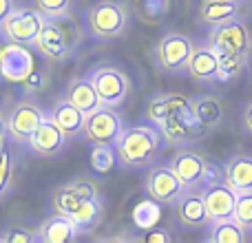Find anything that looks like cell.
Instances as JSON below:
<instances>
[{"mask_svg":"<svg viewBox=\"0 0 252 243\" xmlns=\"http://www.w3.org/2000/svg\"><path fill=\"white\" fill-rule=\"evenodd\" d=\"M161 137L157 126H130L124 128L120 139L115 142L120 164L126 168H146L157 157L161 148Z\"/></svg>","mask_w":252,"mask_h":243,"instance_id":"1","label":"cell"},{"mask_svg":"<svg viewBox=\"0 0 252 243\" xmlns=\"http://www.w3.org/2000/svg\"><path fill=\"white\" fill-rule=\"evenodd\" d=\"M80 42V29L71 16L47 18L42 25L38 40L33 47L44 58L53 62H64L75 53V47Z\"/></svg>","mask_w":252,"mask_h":243,"instance_id":"2","label":"cell"},{"mask_svg":"<svg viewBox=\"0 0 252 243\" xmlns=\"http://www.w3.org/2000/svg\"><path fill=\"white\" fill-rule=\"evenodd\" d=\"M87 25L97 40H115L128 27V9L115 0H100L89 9Z\"/></svg>","mask_w":252,"mask_h":243,"instance_id":"3","label":"cell"},{"mask_svg":"<svg viewBox=\"0 0 252 243\" xmlns=\"http://www.w3.org/2000/svg\"><path fill=\"white\" fill-rule=\"evenodd\" d=\"M91 82L95 84L97 95H100L104 106H122L124 100L128 97L130 91V80L120 66L113 64H97L95 69L89 73Z\"/></svg>","mask_w":252,"mask_h":243,"instance_id":"4","label":"cell"},{"mask_svg":"<svg viewBox=\"0 0 252 243\" xmlns=\"http://www.w3.org/2000/svg\"><path fill=\"white\" fill-rule=\"evenodd\" d=\"M47 20L42 11L38 7H22V9H13L7 16V20L2 22L0 31L7 35V40L11 42H20V44H29L33 47L35 40H38L40 31H42V25Z\"/></svg>","mask_w":252,"mask_h":243,"instance_id":"5","label":"cell"},{"mask_svg":"<svg viewBox=\"0 0 252 243\" xmlns=\"http://www.w3.org/2000/svg\"><path fill=\"white\" fill-rule=\"evenodd\" d=\"M192 51H195V44L184 33H166L155 47L157 62L168 73H188Z\"/></svg>","mask_w":252,"mask_h":243,"instance_id":"6","label":"cell"},{"mask_svg":"<svg viewBox=\"0 0 252 243\" xmlns=\"http://www.w3.org/2000/svg\"><path fill=\"white\" fill-rule=\"evenodd\" d=\"M157 128H159L164 142L173 144V146H186V144H192V142H197V139H201L204 133H208V130L197 122L195 113H192V106L175 111V113L168 115Z\"/></svg>","mask_w":252,"mask_h":243,"instance_id":"7","label":"cell"},{"mask_svg":"<svg viewBox=\"0 0 252 243\" xmlns=\"http://www.w3.org/2000/svg\"><path fill=\"white\" fill-rule=\"evenodd\" d=\"M124 130V122L115 106H104L95 109L87 115V126H84V139L89 144H113L120 139Z\"/></svg>","mask_w":252,"mask_h":243,"instance_id":"8","label":"cell"},{"mask_svg":"<svg viewBox=\"0 0 252 243\" xmlns=\"http://www.w3.org/2000/svg\"><path fill=\"white\" fill-rule=\"evenodd\" d=\"M188 188L184 186V182L177 177V173L173 170V166H155L148 170L146 175V192L148 197L157 199L159 204H170L175 206V201L186 192Z\"/></svg>","mask_w":252,"mask_h":243,"instance_id":"9","label":"cell"},{"mask_svg":"<svg viewBox=\"0 0 252 243\" xmlns=\"http://www.w3.org/2000/svg\"><path fill=\"white\" fill-rule=\"evenodd\" d=\"M2 78L13 84H25L35 71V60L29 44L11 42L9 40L2 49Z\"/></svg>","mask_w":252,"mask_h":243,"instance_id":"10","label":"cell"},{"mask_svg":"<svg viewBox=\"0 0 252 243\" xmlns=\"http://www.w3.org/2000/svg\"><path fill=\"white\" fill-rule=\"evenodd\" d=\"M210 44L217 53H232V56H246L250 53V31L244 22L235 20L223 22L215 27L210 33Z\"/></svg>","mask_w":252,"mask_h":243,"instance_id":"11","label":"cell"},{"mask_svg":"<svg viewBox=\"0 0 252 243\" xmlns=\"http://www.w3.org/2000/svg\"><path fill=\"white\" fill-rule=\"evenodd\" d=\"M44 120H47V113L38 104H33V102H20L7 118L9 137L13 142H29L35 135V130L42 126Z\"/></svg>","mask_w":252,"mask_h":243,"instance_id":"12","label":"cell"},{"mask_svg":"<svg viewBox=\"0 0 252 243\" xmlns=\"http://www.w3.org/2000/svg\"><path fill=\"white\" fill-rule=\"evenodd\" d=\"M201 195H204L206 208H208V214H210V221L235 217L237 197H239V192H237L235 188L228 186L226 182L208 183V186L201 188Z\"/></svg>","mask_w":252,"mask_h":243,"instance_id":"13","label":"cell"},{"mask_svg":"<svg viewBox=\"0 0 252 243\" xmlns=\"http://www.w3.org/2000/svg\"><path fill=\"white\" fill-rule=\"evenodd\" d=\"M170 166L177 173V177L184 182V186L188 190L195 188H204L206 183V173H208V161L192 151H179L177 155H173Z\"/></svg>","mask_w":252,"mask_h":243,"instance_id":"14","label":"cell"},{"mask_svg":"<svg viewBox=\"0 0 252 243\" xmlns=\"http://www.w3.org/2000/svg\"><path fill=\"white\" fill-rule=\"evenodd\" d=\"M175 214L177 221L184 228H206L210 226V214L206 208L204 195L199 188L195 190H186L177 201H175Z\"/></svg>","mask_w":252,"mask_h":243,"instance_id":"15","label":"cell"},{"mask_svg":"<svg viewBox=\"0 0 252 243\" xmlns=\"http://www.w3.org/2000/svg\"><path fill=\"white\" fill-rule=\"evenodd\" d=\"M95 195H100V192L91 179H75V182H69L53 190V208H56V213L71 214L82 201Z\"/></svg>","mask_w":252,"mask_h":243,"instance_id":"16","label":"cell"},{"mask_svg":"<svg viewBox=\"0 0 252 243\" xmlns=\"http://www.w3.org/2000/svg\"><path fill=\"white\" fill-rule=\"evenodd\" d=\"M66 137H69V135L51 120V115H47L42 126H40L33 137L29 139V146L38 157H56L58 152L64 148Z\"/></svg>","mask_w":252,"mask_h":243,"instance_id":"17","label":"cell"},{"mask_svg":"<svg viewBox=\"0 0 252 243\" xmlns=\"http://www.w3.org/2000/svg\"><path fill=\"white\" fill-rule=\"evenodd\" d=\"M80 235V228L69 214L56 213L47 217L38 228V241L42 243H69Z\"/></svg>","mask_w":252,"mask_h":243,"instance_id":"18","label":"cell"},{"mask_svg":"<svg viewBox=\"0 0 252 243\" xmlns=\"http://www.w3.org/2000/svg\"><path fill=\"white\" fill-rule=\"evenodd\" d=\"M188 73L197 82H215L219 80V58L213 44H201L195 47L192 58L188 62Z\"/></svg>","mask_w":252,"mask_h":243,"instance_id":"19","label":"cell"},{"mask_svg":"<svg viewBox=\"0 0 252 243\" xmlns=\"http://www.w3.org/2000/svg\"><path fill=\"white\" fill-rule=\"evenodd\" d=\"M188 106H192V97L182 95V93H159V95H153L151 102H148L146 118L153 126H159L175 111L188 109Z\"/></svg>","mask_w":252,"mask_h":243,"instance_id":"20","label":"cell"},{"mask_svg":"<svg viewBox=\"0 0 252 243\" xmlns=\"http://www.w3.org/2000/svg\"><path fill=\"white\" fill-rule=\"evenodd\" d=\"M51 120L64 130L69 137H78L84 135V126H87V113L80 111L73 102H69L66 97L58 100L51 109Z\"/></svg>","mask_w":252,"mask_h":243,"instance_id":"21","label":"cell"},{"mask_svg":"<svg viewBox=\"0 0 252 243\" xmlns=\"http://www.w3.org/2000/svg\"><path fill=\"white\" fill-rule=\"evenodd\" d=\"M64 97L69 102H73V104L78 106L80 111H84L87 115L102 106V100H100V95H97V89H95V84L91 82L89 75L71 80V82L66 84Z\"/></svg>","mask_w":252,"mask_h":243,"instance_id":"22","label":"cell"},{"mask_svg":"<svg viewBox=\"0 0 252 243\" xmlns=\"http://www.w3.org/2000/svg\"><path fill=\"white\" fill-rule=\"evenodd\" d=\"M223 182L237 192H252V155H232L223 168Z\"/></svg>","mask_w":252,"mask_h":243,"instance_id":"23","label":"cell"},{"mask_svg":"<svg viewBox=\"0 0 252 243\" xmlns=\"http://www.w3.org/2000/svg\"><path fill=\"white\" fill-rule=\"evenodd\" d=\"M239 16V0H201L199 20L208 27H219Z\"/></svg>","mask_w":252,"mask_h":243,"instance_id":"24","label":"cell"},{"mask_svg":"<svg viewBox=\"0 0 252 243\" xmlns=\"http://www.w3.org/2000/svg\"><path fill=\"white\" fill-rule=\"evenodd\" d=\"M192 113H195L197 122H199L206 130H213L223 118L221 100H219L217 95H210V93L192 95Z\"/></svg>","mask_w":252,"mask_h":243,"instance_id":"25","label":"cell"},{"mask_svg":"<svg viewBox=\"0 0 252 243\" xmlns=\"http://www.w3.org/2000/svg\"><path fill=\"white\" fill-rule=\"evenodd\" d=\"M69 217L78 223L80 235H84V232H93L97 226H102V221H104V204H102L100 195L82 201Z\"/></svg>","mask_w":252,"mask_h":243,"instance_id":"26","label":"cell"},{"mask_svg":"<svg viewBox=\"0 0 252 243\" xmlns=\"http://www.w3.org/2000/svg\"><path fill=\"white\" fill-rule=\"evenodd\" d=\"M208 239L213 243H244L246 241V228L241 226L235 217L210 221Z\"/></svg>","mask_w":252,"mask_h":243,"instance_id":"27","label":"cell"},{"mask_svg":"<svg viewBox=\"0 0 252 243\" xmlns=\"http://www.w3.org/2000/svg\"><path fill=\"white\" fill-rule=\"evenodd\" d=\"M130 219H133V226L137 230H148V228H155L161 219V208L157 199H144L139 204H135L133 213H130Z\"/></svg>","mask_w":252,"mask_h":243,"instance_id":"28","label":"cell"},{"mask_svg":"<svg viewBox=\"0 0 252 243\" xmlns=\"http://www.w3.org/2000/svg\"><path fill=\"white\" fill-rule=\"evenodd\" d=\"M118 161V151L113 144H93L91 146V168L97 175L111 173Z\"/></svg>","mask_w":252,"mask_h":243,"instance_id":"29","label":"cell"},{"mask_svg":"<svg viewBox=\"0 0 252 243\" xmlns=\"http://www.w3.org/2000/svg\"><path fill=\"white\" fill-rule=\"evenodd\" d=\"M135 11L139 20L148 25L161 22L170 11V0H135Z\"/></svg>","mask_w":252,"mask_h":243,"instance_id":"30","label":"cell"},{"mask_svg":"<svg viewBox=\"0 0 252 243\" xmlns=\"http://www.w3.org/2000/svg\"><path fill=\"white\" fill-rule=\"evenodd\" d=\"M219 58V80H232L244 71L246 56H232V53H217Z\"/></svg>","mask_w":252,"mask_h":243,"instance_id":"31","label":"cell"},{"mask_svg":"<svg viewBox=\"0 0 252 243\" xmlns=\"http://www.w3.org/2000/svg\"><path fill=\"white\" fill-rule=\"evenodd\" d=\"M235 219L246 230H252V192H239V197H237V208H235Z\"/></svg>","mask_w":252,"mask_h":243,"instance_id":"32","label":"cell"},{"mask_svg":"<svg viewBox=\"0 0 252 243\" xmlns=\"http://www.w3.org/2000/svg\"><path fill=\"white\" fill-rule=\"evenodd\" d=\"M35 7L47 18L71 16V0H35Z\"/></svg>","mask_w":252,"mask_h":243,"instance_id":"33","label":"cell"},{"mask_svg":"<svg viewBox=\"0 0 252 243\" xmlns=\"http://www.w3.org/2000/svg\"><path fill=\"white\" fill-rule=\"evenodd\" d=\"M11 173H13V164H11V155L7 148L0 151V201L7 197L9 186H11Z\"/></svg>","mask_w":252,"mask_h":243,"instance_id":"34","label":"cell"},{"mask_svg":"<svg viewBox=\"0 0 252 243\" xmlns=\"http://www.w3.org/2000/svg\"><path fill=\"white\" fill-rule=\"evenodd\" d=\"M0 241L2 243H33V241H38V232H31L22 226H11L9 230H4L0 235Z\"/></svg>","mask_w":252,"mask_h":243,"instance_id":"35","label":"cell"},{"mask_svg":"<svg viewBox=\"0 0 252 243\" xmlns=\"http://www.w3.org/2000/svg\"><path fill=\"white\" fill-rule=\"evenodd\" d=\"M142 241L146 243H170L173 241V235H170L166 228H148V230H144V235L139 237Z\"/></svg>","mask_w":252,"mask_h":243,"instance_id":"36","label":"cell"},{"mask_svg":"<svg viewBox=\"0 0 252 243\" xmlns=\"http://www.w3.org/2000/svg\"><path fill=\"white\" fill-rule=\"evenodd\" d=\"M25 87L29 89V91H38V89H42V73L33 71V73H31V78L25 82Z\"/></svg>","mask_w":252,"mask_h":243,"instance_id":"37","label":"cell"},{"mask_svg":"<svg viewBox=\"0 0 252 243\" xmlns=\"http://www.w3.org/2000/svg\"><path fill=\"white\" fill-rule=\"evenodd\" d=\"M16 9V4H13V0H0V27H2V22L7 20V16Z\"/></svg>","mask_w":252,"mask_h":243,"instance_id":"38","label":"cell"},{"mask_svg":"<svg viewBox=\"0 0 252 243\" xmlns=\"http://www.w3.org/2000/svg\"><path fill=\"white\" fill-rule=\"evenodd\" d=\"M244 128L248 130V133H252V102L246 106V111H244Z\"/></svg>","mask_w":252,"mask_h":243,"instance_id":"39","label":"cell"},{"mask_svg":"<svg viewBox=\"0 0 252 243\" xmlns=\"http://www.w3.org/2000/svg\"><path fill=\"white\" fill-rule=\"evenodd\" d=\"M7 135H9L7 120H2V115H0V151L4 148V139H7Z\"/></svg>","mask_w":252,"mask_h":243,"instance_id":"40","label":"cell"},{"mask_svg":"<svg viewBox=\"0 0 252 243\" xmlns=\"http://www.w3.org/2000/svg\"><path fill=\"white\" fill-rule=\"evenodd\" d=\"M9 40H7V35L0 31V66H2V49H4V44H7ZM0 78H2V69H0Z\"/></svg>","mask_w":252,"mask_h":243,"instance_id":"41","label":"cell"}]
</instances>
